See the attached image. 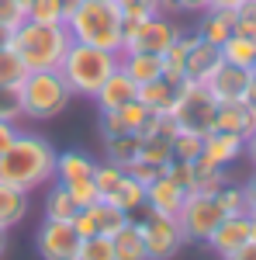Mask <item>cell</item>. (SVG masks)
Wrapping results in <instances>:
<instances>
[{"label":"cell","mask_w":256,"mask_h":260,"mask_svg":"<svg viewBox=\"0 0 256 260\" xmlns=\"http://www.w3.org/2000/svg\"><path fill=\"white\" fill-rule=\"evenodd\" d=\"M180 31L184 28L170 14H149L142 21L121 18V52H153V56H163L180 39Z\"/></svg>","instance_id":"cell-6"},{"label":"cell","mask_w":256,"mask_h":260,"mask_svg":"<svg viewBox=\"0 0 256 260\" xmlns=\"http://www.w3.org/2000/svg\"><path fill=\"white\" fill-rule=\"evenodd\" d=\"M77 260H115V246H111V236H87L80 243Z\"/></svg>","instance_id":"cell-35"},{"label":"cell","mask_w":256,"mask_h":260,"mask_svg":"<svg viewBox=\"0 0 256 260\" xmlns=\"http://www.w3.org/2000/svg\"><path fill=\"white\" fill-rule=\"evenodd\" d=\"M242 191H246V208H249V212H256V170H253V177L242 184Z\"/></svg>","instance_id":"cell-45"},{"label":"cell","mask_w":256,"mask_h":260,"mask_svg":"<svg viewBox=\"0 0 256 260\" xmlns=\"http://www.w3.org/2000/svg\"><path fill=\"white\" fill-rule=\"evenodd\" d=\"M222 219H225V212L215 201V194H187L184 208L177 212L180 233L187 243H208V236L218 229Z\"/></svg>","instance_id":"cell-9"},{"label":"cell","mask_w":256,"mask_h":260,"mask_svg":"<svg viewBox=\"0 0 256 260\" xmlns=\"http://www.w3.org/2000/svg\"><path fill=\"white\" fill-rule=\"evenodd\" d=\"M211 7H222V11H239L242 0H211Z\"/></svg>","instance_id":"cell-49"},{"label":"cell","mask_w":256,"mask_h":260,"mask_svg":"<svg viewBox=\"0 0 256 260\" xmlns=\"http://www.w3.org/2000/svg\"><path fill=\"white\" fill-rule=\"evenodd\" d=\"M18 136H21V125H18V121H4V118H0V156L14 146Z\"/></svg>","instance_id":"cell-43"},{"label":"cell","mask_w":256,"mask_h":260,"mask_svg":"<svg viewBox=\"0 0 256 260\" xmlns=\"http://www.w3.org/2000/svg\"><path fill=\"white\" fill-rule=\"evenodd\" d=\"M90 177H94V184H97V191H100V201H104L121 184L125 170H121V167H115L111 160H97V167H94V174H90Z\"/></svg>","instance_id":"cell-33"},{"label":"cell","mask_w":256,"mask_h":260,"mask_svg":"<svg viewBox=\"0 0 256 260\" xmlns=\"http://www.w3.org/2000/svg\"><path fill=\"white\" fill-rule=\"evenodd\" d=\"M191 39H194V31H180V39L159 56V59H163V77H170V80H184V59H187Z\"/></svg>","instance_id":"cell-30"},{"label":"cell","mask_w":256,"mask_h":260,"mask_svg":"<svg viewBox=\"0 0 256 260\" xmlns=\"http://www.w3.org/2000/svg\"><path fill=\"white\" fill-rule=\"evenodd\" d=\"M138 149H142V142H138L135 132H128V136H115V139H104V160H111L115 167L128 170V167L138 160Z\"/></svg>","instance_id":"cell-28"},{"label":"cell","mask_w":256,"mask_h":260,"mask_svg":"<svg viewBox=\"0 0 256 260\" xmlns=\"http://www.w3.org/2000/svg\"><path fill=\"white\" fill-rule=\"evenodd\" d=\"M28 73H31V70L24 66V59H21L18 52L11 49V42H7V45L0 49V87H14V90H18Z\"/></svg>","instance_id":"cell-31"},{"label":"cell","mask_w":256,"mask_h":260,"mask_svg":"<svg viewBox=\"0 0 256 260\" xmlns=\"http://www.w3.org/2000/svg\"><path fill=\"white\" fill-rule=\"evenodd\" d=\"M111 246H115V260H149L145 243H142L138 219H128V222H125L118 233L111 236Z\"/></svg>","instance_id":"cell-25"},{"label":"cell","mask_w":256,"mask_h":260,"mask_svg":"<svg viewBox=\"0 0 256 260\" xmlns=\"http://www.w3.org/2000/svg\"><path fill=\"white\" fill-rule=\"evenodd\" d=\"M184 201H187V191H184L173 177H166V174H159V177L145 187V212L173 215V219H177V212L184 208Z\"/></svg>","instance_id":"cell-15"},{"label":"cell","mask_w":256,"mask_h":260,"mask_svg":"<svg viewBox=\"0 0 256 260\" xmlns=\"http://www.w3.org/2000/svg\"><path fill=\"white\" fill-rule=\"evenodd\" d=\"M0 118L4 121H21V98L14 87H0Z\"/></svg>","instance_id":"cell-41"},{"label":"cell","mask_w":256,"mask_h":260,"mask_svg":"<svg viewBox=\"0 0 256 260\" xmlns=\"http://www.w3.org/2000/svg\"><path fill=\"white\" fill-rule=\"evenodd\" d=\"M159 4V11H163V14H173V11H177V7H173V0H156Z\"/></svg>","instance_id":"cell-52"},{"label":"cell","mask_w":256,"mask_h":260,"mask_svg":"<svg viewBox=\"0 0 256 260\" xmlns=\"http://www.w3.org/2000/svg\"><path fill=\"white\" fill-rule=\"evenodd\" d=\"M28 18L42 21V24H66V14L56 0H31L28 4Z\"/></svg>","instance_id":"cell-37"},{"label":"cell","mask_w":256,"mask_h":260,"mask_svg":"<svg viewBox=\"0 0 256 260\" xmlns=\"http://www.w3.org/2000/svg\"><path fill=\"white\" fill-rule=\"evenodd\" d=\"M4 253H7V229L0 225V260H4Z\"/></svg>","instance_id":"cell-53"},{"label":"cell","mask_w":256,"mask_h":260,"mask_svg":"<svg viewBox=\"0 0 256 260\" xmlns=\"http://www.w3.org/2000/svg\"><path fill=\"white\" fill-rule=\"evenodd\" d=\"M184 83H187V80L159 77V80L142 83V87H138V101H142L149 111H156V115H170L173 104H177V98H180V90H184Z\"/></svg>","instance_id":"cell-19"},{"label":"cell","mask_w":256,"mask_h":260,"mask_svg":"<svg viewBox=\"0 0 256 260\" xmlns=\"http://www.w3.org/2000/svg\"><path fill=\"white\" fill-rule=\"evenodd\" d=\"M42 212H45V219L73 222V215H77V201H73V194L66 191V184H59V180H52V184H49L45 201H42Z\"/></svg>","instance_id":"cell-27"},{"label":"cell","mask_w":256,"mask_h":260,"mask_svg":"<svg viewBox=\"0 0 256 260\" xmlns=\"http://www.w3.org/2000/svg\"><path fill=\"white\" fill-rule=\"evenodd\" d=\"M215 115H218V101L211 98V90L204 83H184L177 104L170 111L177 132H194V136H208L215 128Z\"/></svg>","instance_id":"cell-7"},{"label":"cell","mask_w":256,"mask_h":260,"mask_svg":"<svg viewBox=\"0 0 256 260\" xmlns=\"http://www.w3.org/2000/svg\"><path fill=\"white\" fill-rule=\"evenodd\" d=\"M118 115H121V121H125V128H128V132H135V136L149 132V125H153V118H156V111H149L138 98L132 101V104H125Z\"/></svg>","instance_id":"cell-32"},{"label":"cell","mask_w":256,"mask_h":260,"mask_svg":"<svg viewBox=\"0 0 256 260\" xmlns=\"http://www.w3.org/2000/svg\"><path fill=\"white\" fill-rule=\"evenodd\" d=\"M66 191L73 194V201H77V208H87V205H94V201H100V191H97V184H94V177L73 180V184H66Z\"/></svg>","instance_id":"cell-39"},{"label":"cell","mask_w":256,"mask_h":260,"mask_svg":"<svg viewBox=\"0 0 256 260\" xmlns=\"http://www.w3.org/2000/svg\"><path fill=\"white\" fill-rule=\"evenodd\" d=\"M69 45L73 39H69L66 24H42V21L24 18L11 31V49L24 59L28 70H59Z\"/></svg>","instance_id":"cell-2"},{"label":"cell","mask_w":256,"mask_h":260,"mask_svg":"<svg viewBox=\"0 0 256 260\" xmlns=\"http://www.w3.org/2000/svg\"><path fill=\"white\" fill-rule=\"evenodd\" d=\"M7 42H11V31H4V28H0V49H4Z\"/></svg>","instance_id":"cell-54"},{"label":"cell","mask_w":256,"mask_h":260,"mask_svg":"<svg viewBox=\"0 0 256 260\" xmlns=\"http://www.w3.org/2000/svg\"><path fill=\"white\" fill-rule=\"evenodd\" d=\"M204 149V136H194V132H177L173 136V160H197Z\"/></svg>","instance_id":"cell-36"},{"label":"cell","mask_w":256,"mask_h":260,"mask_svg":"<svg viewBox=\"0 0 256 260\" xmlns=\"http://www.w3.org/2000/svg\"><path fill=\"white\" fill-rule=\"evenodd\" d=\"M118 66L138 83V87L163 77V59L153 56V52H118Z\"/></svg>","instance_id":"cell-21"},{"label":"cell","mask_w":256,"mask_h":260,"mask_svg":"<svg viewBox=\"0 0 256 260\" xmlns=\"http://www.w3.org/2000/svg\"><path fill=\"white\" fill-rule=\"evenodd\" d=\"M56 146L35 136V132H21L14 146L0 156V184H11L21 191H35V187H49L56 180Z\"/></svg>","instance_id":"cell-1"},{"label":"cell","mask_w":256,"mask_h":260,"mask_svg":"<svg viewBox=\"0 0 256 260\" xmlns=\"http://www.w3.org/2000/svg\"><path fill=\"white\" fill-rule=\"evenodd\" d=\"M225 260H256V240H249L242 250H236L232 257H225Z\"/></svg>","instance_id":"cell-46"},{"label":"cell","mask_w":256,"mask_h":260,"mask_svg":"<svg viewBox=\"0 0 256 260\" xmlns=\"http://www.w3.org/2000/svg\"><path fill=\"white\" fill-rule=\"evenodd\" d=\"M242 156H246V160H249V167L256 170V132L249 136V139H246V149H242Z\"/></svg>","instance_id":"cell-47"},{"label":"cell","mask_w":256,"mask_h":260,"mask_svg":"<svg viewBox=\"0 0 256 260\" xmlns=\"http://www.w3.org/2000/svg\"><path fill=\"white\" fill-rule=\"evenodd\" d=\"M236 11H222V7H208L197 14V39L211 42V45H222L229 35H236Z\"/></svg>","instance_id":"cell-20"},{"label":"cell","mask_w":256,"mask_h":260,"mask_svg":"<svg viewBox=\"0 0 256 260\" xmlns=\"http://www.w3.org/2000/svg\"><path fill=\"white\" fill-rule=\"evenodd\" d=\"M135 98H138V83L118 66L107 80L100 83V90L94 94V104H97V111H121L125 104H132Z\"/></svg>","instance_id":"cell-16"},{"label":"cell","mask_w":256,"mask_h":260,"mask_svg":"<svg viewBox=\"0 0 256 260\" xmlns=\"http://www.w3.org/2000/svg\"><path fill=\"white\" fill-rule=\"evenodd\" d=\"M104 201H107V205H115L118 212H125V215H132V219H135V212H142V208H145V184H138V180L125 170L121 184Z\"/></svg>","instance_id":"cell-23"},{"label":"cell","mask_w":256,"mask_h":260,"mask_svg":"<svg viewBox=\"0 0 256 260\" xmlns=\"http://www.w3.org/2000/svg\"><path fill=\"white\" fill-rule=\"evenodd\" d=\"M21 4H24V11H28V4H31V0H21Z\"/></svg>","instance_id":"cell-56"},{"label":"cell","mask_w":256,"mask_h":260,"mask_svg":"<svg viewBox=\"0 0 256 260\" xmlns=\"http://www.w3.org/2000/svg\"><path fill=\"white\" fill-rule=\"evenodd\" d=\"M225 184H229V170L225 167H215L204 156L191 160V194H215Z\"/></svg>","instance_id":"cell-22"},{"label":"cell","mask_w":256,"mask_h":260,"mask_svg":"<svg viewBox=\"0 0 256 260\" xmlns=\"http://www.w3.org/2000/svg\"><path fill=\"white\" fill-rule=\"evenodd\" d=\"M128 219H132V215L118 212L115 205H107V201H94V205H87V208H77V215H73V229H77L83 240H87V236H115Z\"/></svg>","instance_id":"cell-11"},{"label":"cell","mask_w":256,"mask_h":260,"mask_svg":"<svg viewBox=\"0 0 256 260\" xmlns=\"http://www.w3.org/2000/svg\"><path fill=\"white\" fill-rule=\"evenodd\" d=\"M97 125H100V136H104V139L128 136V128H125V121H121L118 111H97Z\"/></svg>","instance_id":"cell-42"},{"label":"cell","mask_w":256,"mask_h":260,"mask_svg":"<svg viewBox=\"0 0 256 260\" xmlns=\"http://www.w3.org/2000/svg\"><path fill=\"white\" fill-rule=\"evenodd\" d=\"M21 98V118L31 121H49L59 111H66V104L73 101L66 80L59 77V70H31L24 83L18 87Z\"/></svg>","instance_id":"cell-5"},{"label":"cell","mask_w":256,"mask_h":260,"mask_svg":"<svg viewBox=\"0 0 256 260\" xmlns=\"http://www.w3.org/2000/svg\"><path fill=\"white\" fill-rule=\"evenodd\" d=\"M249 222H253V240H256V212H249Z\"/></svg>","instance_id":"cell-55"},{"label":"cell","mask_w":256,"mask_h":260,"mask_svg":"<svg viewBox=\"0 0 256 260\" xmlns=\"http://www.w3.org/2000/svg\"><path fill=\"white\" fill-rule=\"evenodd\" d=\"M218 62H222V49L211 45V42H204V39H197V31H194L191 49H187V59H184V80L204 83L218 70Z\"/></svg>","instance_id":"cell-14"},{"label":"cell","mask_w":256,"mask_h":260,"mask_svg":"<svg viewBox=\"0 0 256 260\" xmlns=\"http://www.w3.org/2000/svg\"><path fill=\"white\" fill-rule=\"evenodd\" d=\"M215 128L218 132H232V136H239V139H249V136L256 132V104L253 101H229V104H218Z\"/></svg>","instance_id":"cell-17"},{"label":"cell","mask_w":256,"mask_h":260,"mask_svg":"<svg viewBox=\"0 0 256 260\" xmlns=\"http://www.w3.org/2000/svg\"><path fill=\"white\" fill-rule=\"evenodd\" d=\"M236 14L246 18V21H256V0H242V7H239Z\"/></svg>","instance_id":"cell-48"},{"label":"cell","mask_w":256,"mask_h":260,"mask_svg":"<svg viewBox=\"0 0 256 260\" xmlns=\"http://www.w3.org/2000/svg\"><path fill=\"white\" fill-rule=\"evenodd\" d=\"M138 229H142V243H145L149 260H173L184 250V243H187L184 233H180V222L173 215H156V212L142 208Z\"/></svg>","instance_id":"cell-8"},{"label":"cell","mask_w":256,"mask_h":260,"mask_svg":"<svg viewBox=\"0 0 256 260\" xmlns=\"http://www.w3.org/2000/svg\"><path fill=\"white\" fill-rule=\"evenodd\" d=\"M215 201L222 205L225 215H246V212H249V208H246V191H242V184H225V187H218Z\"/></svg>","instance_id":"cell-34"},{"label":"cell","mask_w":256,"mask_h":260,"mask_svg":"<svg viewBox=\"0 0 256 260\" xmlns=\"http://www.w3.org/2000/svg\"><path fill=\"white\" fill-rule=\"evenodd\" d=\"M222 49V62H232V66H242V70H253L256 62V42L246 39V35H229V39L218 45Z\"/></svg>","instance_id":"cell-29"},{"label":"cell","mask_w":256,"mask_h":260,"mask_svg":"<svg viewBox=\"0 0 256 260\" xmlns=\"http://www.w3.org/2000/svg\"><path fill=\"white\" fill-rule=\"evenodd\" d=\"M173 7L184 11V14H201V11L211 7V0H173Z\"/></svg>","instance_id":"cell-44"},{"label":"cell","mask_w":256,"mask_h":260,"mask_svg":"<svg viewBox=\"0 0 256 260\" xmlns=\"http://www.w3.org/2000/svg\"><path fill=\"white\" fill-rule=\"evenodd\" d=\"M249 77H253V70H242V66H232V62H218V70L204 80V87L211 90V98L218 104L246 101V94H249Z\"/></svg>","instance_id":"cell-12"},{"label":"cell","mask_w":256,"mask_h":260,"mask_svg":"<svg viewBox=\"0 0 256 260\" xmlns=\"http://www.w3.org/2000/svg\"><path fill=\"white\" fill-rule=\"evenodd\" d=\"M56 4H59V7H62V14L69 18V14L77 11V7H80V4H83V0H56Z\"/></svg>","instance_id":"cell-50"},{"label":"cell","mask_w":256,"mask_h":260,"mask_svg":"<svg viewBox=\"0 0 256 260\" xmlns=\"http://www.w3.org/2000/svg\"><path fill=\"white\" fill-rule=\"evenodd\" d=\"M242 149H246V139H239L232 132H218L211 128L208 136H204V149H201V156L208 163H215V167H232L236 160H242Z\"/></svg>","instance_id":"cell-18"},{"label":"cell","mask_w":256,"mask_h":260,"mask_svg":"<svg viewBox=\"0 0 256 260\" xmlns=\"http://www.w3.org/2000/svg\"><path fill=\"white\" fill-rule=\"evenodd\" d=\"M118 70V52H107V49H94V45H83L73 42L69 52L59 62V77L66 80L73 98H90L100 90V83L107 80L111 73Z\"/></svg>","instance_id":"cell-3"},{"label":"cell","mask_w":256,"mask_h":260,"mask_svg":"<svg viewBox=\"0 0 256 260\" xmlns=\"http://www.w3.org/2000/svg\"><path fill=\"white\" fill-rule=\"evenodd\" d=\"M94 167L97 160L90 156V153H83V149H66L56 156V180L59 184H73V180H83L94 174Z\"/></svg>","instance_id":"cell-24"},{"label":"cell","mask_w":256,"mask_h":260,"mask_svg":"<svg viewBox=\"0 0 256 260\" xmlns=\"http://www.w3.org/2000/svg\"><path fill=\"white\" fill-rule=\"evenodd\" d=\"M115 7L121 11L125 21H142V18H149V14H163L156 0H115Z\"/></svg>","instance_id":"cell-38"},{"label":"cell","mask_w":256,"mask_h":260,"mask_svg":"<svg viewBox=\"0 0 256 260\" xmlns=\"http://www.w3.org/2000/svg\"><path fill=\"white\" fill-rule=\"evenodd\" d=\"M253 70H256V62H253Z\"/></svg>","instance_id":"cell-57"},{"label":"cell","mask_w":256,"mask_h":260,"mask_svg":"<svg viewBox=\"0 0 256 260\" xmlns=\"http://www.w3.org/2000/svg\"><path fill=\"white\" fill-rule=\"evenodd\" d=\"M24 18H28V11L21 0H0V28L4 31H14Z\"/></svg>","instance_id":"cell-40"},{"label":"cell","mask_w":256,"mask_h":260,"mask_svg":"<svg viewBox=\"0 0 256 260\" xmlns=\"http://www.w3.org/2000/svg\"><path fill=\"white\" fill-rule=\"evenodd\" d=\"M28 205H31L28 191L11 187V184H0V225H4V229H14L18 222H24Z\"/></svg>","instance_id":"cell-26"},{"label":"cell","mask_w":256,"mask_h":260,"mask_svg":"<svg viewBox=\"0 0 256 260\" xmlns=\"http://www.w3.org/2000/svg\"><path fill=\"white\" fill-rule=\"evenodd\" d=\"M66 31L73 42L121 52V11L115 7V0H83L66 18Z\"/></svg>","instance_id":"cell-4"},{"label":"cell","mask_w":256,"mask_h":260,"mask_svg":"<svg viewBox=\"0 0 256 260\" xmlns=\"http://www.w3.org/2000/svg\"><path fill=\"white\" fill-rule=\"evenodd\" d=\"M249 240H253V222H249V212H246V215H225L218 222V229L208 236V246L218 253V260H225L236 250H242Z\"/></svg>","instance_id":"cell-13"},{"label":"cell","mask_w":256,"mask_h":260,"mask_svg":"<svg viewBox=\"0 0 256 260\" xmlns=\"http://www.w3.org/2000/svg\"><path fill=\"white\" fill-rule=\"evenodd\" d=\"M246 101L256 104V70H253V77H249V94H246Z\"/></svg>","instance_id":"cell-51"},{"label":"cell","mask_w":256,"mask_h":260,"mask_svg":"<svg viewBox=\"0 0 256 260\" xmlns=\"http://www.w3.org/2000/svg\"><path fill=\"white\" fill-rule=\"evenodd\" d=\"M80 243H83V236L73 229V222L45 219L35 229V250L42 260H77Z\"/></svg>","instance_id":"cell-10"}]
</instances>
